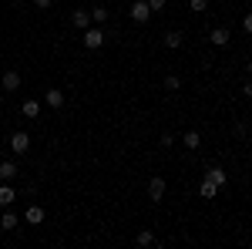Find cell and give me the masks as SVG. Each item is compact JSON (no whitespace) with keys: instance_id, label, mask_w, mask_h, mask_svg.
I'll list each match as a JSON object with an SVG mask.
<instances>
[{"instance_id":"6da1fadb","label":"cell","mask_w":252,"mask_h":249,"mask_svg":"<svg viewBox=\"0 0 252 249\" xmlns=\"http://www.w3.org/2000/svg\"><path fill=\"white\" fill-rule=\"evenodd\" d=\"M81 40H84V47H88V51H97V47H104V27L91 24L88 31H81Z\"/></svg>"},{"instance_id":"7a4b0ae2","label":"cell","mask_w":252,"mask_h":249,"mask_svg":"<svg viewBox=\"0 0 252 249\" xmlns=\"http://www.w3.org/2000/svg\"><path fill=\"white\" fill-rule=\"evenodd\" d=\"M10 152L14 155H27L31 152V138H27V132H14L10 135Z\"/></svg>"},{"instance_id":"3957f363","label":"cell","mask_w":252,"mask_h":249,"mask_svg":"<svg viewBox=\"0 0 252 249\" xmlns=\"http://www.w3.org/2000/svg\"><path fill=\"white\" fill-rule=\"evenodd\" d=\"M148 17H152L148 0H135V3H131V20H135V24H148Z\"/></svg>"},{"instance_id":"277c9868","label":"cell","mask_w":252,"mask_h":249,"mask_svg":"<svg viewBox=\"0 0 252 249\" xmlns=\"http://www.w3.org/2000/svg\"><path fill=\"white\" fill-rule=\"evenodd\" d=\"M165 189H168V185H165V178L155 175V178L148 182V199H152V202H161V199H165Z\"/></svg>"},{"instance_id":"5b68a950","label":"cell","mask_w":252,"mask_h":249,"mask_svg":"<svg viewBox=\"0 0 252 249\" xmlns=\"http://www.w3.org/2000/svg\"><path fill=\"white\" fill-rule=\"evenodd\" d=\"M44 105H47V108H54V111H58V108H64V91H58V88L44 91Z\"/></svg>"},{"instance_id":"8992f818","label":"cell","mask_w":252,"mask_h":249,"mask_svg":"<svg viewBox=\"0 0 252 249\" xmlns=\"http://www.w3.org/2000/svg\"><path fill=\"white\" fill-rule=\"evenodd\" d=\"M24 222H27V226H40V222H44V209H40V206H27Z\"/></svg>"},{"instance_id":"52a82bcc","label":"cell","mask_w":252,"mask_h":249,"mask_svg":"<svg viewBox=\"0 0 252 249\" xmlns=\"http://www.w3.org/2000/svg\"><path fill=\"white\" fill-rule=\"evenodd\" d=\"M155 243H158V239H155V232H152V229H141V232L135 236V246H138V249H152Z\"/></svg>"},{"instance_id":"ba28073f","label":"cell","mask_w":252,"mask_h":249,"mask_svg":"<svg viewBox=\"0 0 252 249\" xmlns=\"http://www.w3.org/2000/svg\"><path fill=\"white\" fill-rule=\"evenodd\" d=\"M71 24H74L78 31H88V27H91V10H74V14H71Z\"/></svg>"},{"instance_id":"9c48e42d","label":"cell","mask_w":252,"mask_h":249,"mask_svg":"<svg viewBox=\"0 0 252 249\" xmlns=\"http://www.w3.org/2000/svg\"><path fill=\"white\" fill-rule=\"evenodd\" d=\"M205 178H209V182H212V185H219V189H222V185H225V182H229V175L222 172V169H219V165H209V172H205Z\"/></svg>"},{"instance_id":"30bf717a","label":"cell","mask_w":252,"mask_h":249,"mask_svg":"<svg viewBox=\"0 0 252 249\" xmlns=\"http://www.w3.org/2000/svg\"><path fill=\"white\" fill-rule=\"evenodd\" d=\"M209 40H212L215 47H225V44H229V40H232V34H229V31H225V27H215L212 34H209Z\"/></svg>"},{"instance_id":"8fae6325","label":"cell","mask_w":252,"mask_h":249,"mask_svg":"<svg viewBox=\"0 0 252 249\" xmlns=\"http://www.w3.org/2000/svg\"><path fill=\"white\" fill-rule=\"evenodd\" d=\"M17 162H10V158H7V162H0V178H3V182H10V178H17Z\"/></svg>"},{"instance_id":"7c38bea8","label":"cell","mask_w":252,"mask_h":249,"mask_svg":"<svg viewBox=\"0 0 252 249\" xmlns=\"http://www.w3.org/2000/svg\"><path fill=\"white\" fill-rule=\"evenodd\" d=\"M0 88H3V91H17V88H20V74H17V71H7L3 81H0Z\"/></svg>"},{"instance_id":"4fadbf2b","label":"cell","mask_w":252,"mask_h":249,"mask_svg":"<svg viewBox=\"0 0 252 249\" xmlns=\"http://www.w3.org/2000/svg\"><path fill=\"white\" fill-rule=\"evenodd\" d=\"M20 111H24L27 118H37L40 115V101H37V98H27V101L20 105Z\"/></svg>"},{"instance_id":"5bb4252c","label":"cell","mask_w":252,"mask_h":249,"mask_svg":"<svg viewBox=\"0 0 252 249\" xmlns=\"http://www.w3.org/2000/svg\"><path fill=\"white\" fill-rule=\"evenodd\" d=\"M17 222H20V219L14 215V212H3V215H0V229H3V232H14V229H17Z\"/></svg>"},{"instance_id":"9a60e30c","label":"cell","mask_w":252,"mask_h":249,"mask_svg":"<svg viewBox=\"0 0 252 249\" xmlns=\"http://www.w3.org/2000/svg\"><path fill=\"white\" fill-rule=\"evenodd\" d=\"M14 199H17V192H14L10 185H7V182H3V185H0V206L7 209V206H14Z\"/></svg>"},{"instance_id":"2e32d148","label":"cell","mask_w":252,"mask_h":249,"mask_svg":"<svg viewBox=\"0 0 252 249\" xmlns=\"http://www.w3.org/2000/svg\"><path fill=\"white\" fill-rule=\"evenodd\" d=\"M91 24L104 27V24H108V7H91Z\"/></svg>"},{"instance_id":"e0dca14e","label":"cell","mask_w":252,"mask_h":249,"mask_svg":"<svg viewBox=\"0 0 252 249\" xmlns=\"http://www.w3.org/2000/svg\"><path fill=\"white\" fill-rule=\"evenodd\" d=\"M198 195H202V199H215V195H219V185H212L209 178H202V185H198Z\"/></svg>"},{"instance_id":"ac0fdd59","label":"cell","mask_w":252,"mask_h":249,"mask_svg":"<svg viewBox=\"0 0 252 249\" xmlns=\"http://www.w3.org/2000/svg\"><path fill=\"white\" fill-rule=\"evenodd\" d=\"M182 142H185V145H189V148H198V145H202V135L195 132V128H189V132H185V138H182Z\"/></svg>"},{"instance_id":"d6986e66","label":"cell","mask_w":252,"mask_h":249,"mask_svg":"<svg viewBox=\"0 0 252 249\" xmlns=\"http://www.w3.org/2000/svg\"><path fill=\"white\" fill-rule=\"evenodd\" d=\"M165 47H182V34H178V31H168V34H165Z\"/></svg>"},{"instance_id":"ffe728a7","label":"cell","mask_w":252,"mask_h":249,"mask_svg":"<svg viewBox=\"0 0 252 249\" xmlns=\"http://www.w3.org/2000/svg\"><path fill=\"white\" fill-rule=\"evenodd\" d=\"M189 10L192 14H205L209 10V0H189Z\"/></svg>"},{"instance_id":"44dd1931","label":"cell","mask_w":252,"mask_h":249,"mask_svg":"<svg viewBox=\"0 0 252 249\" xmlns=\"http://www.w3.org/2000/svg\"><path fill=\"white\" fill-rule=\"evenodd\" d=\"M178 88H182V77H178V74L165 77V91H178Z\"/></svg>"},{"instance_id":"7402d4cb","label":"cell","mask_w":252,"mask_h":249,"mask_svg":"<svg viewBox=\"0 0 252 249\" xmlns=\"http://www.w3.org/2000/svg\"><path fill=\"white\" fill-rule=\"evenodd\" d=\"M165 3H168V0H148V7H152V14H161V10H165Z\"/></svg>"},{"instance_id":"603a6c76","label":"cell","mask_w":252,"mask_h":249,"mask_svg":"<svg viewBox=\"0 0 252 249\" xmlns=\"http://www.w3.org/2000/svg\"><path fill=\"white\" fill-rule=\"evenodd\" d=\"M242 31H246V34H249V37H252V10H249V14H246V17H242Z\"/></svg>"},{"instance_id":"cb8c5ba5","label":"cell","mask_w":252,"mask_h":249,"mask_svg":"<svg viewBox=\"0 0 252 249\" xmlns=\"http://www.w3.org/2000/svg\"><path fill=\"white\" fill-rule=\"evenodd\" d=\"M172 145H175V138L165 132V135H161V148H172Z\"/></svg>"},{"instance_id":"d4e9b609","label":"cell","mask_w":252,"mask_h":249,"mask_svg":"<svg viewBox=\"0 0 252 249\" xmlns=\"http://www.w3.org/2000/svg\"><path fill=\"white\" fill-rule=\"evenodd\" d=\"M51 3H54V0H34V7H37V10H51Z\"/></svg>"},{"instance_id":"484cf974","label":"cell","mask_w":252,"mask_h":249,"mask_svg":"<svg viewBox=\"0 0 252 249\" xmlns=\"http://www.w3.org/2000/svg\"><path fill=\"white\" fill-rule=\"evenodd\" d=\"M242 95L252 98V77H249V81H242Z\"/></svg>"},{"instance_id":"4316f807","label":"cell","mask_w":252,"mask_h":249,"mask_svg":"<svg viewBox=\"0 0 252 249\" xmlns=\"http://www.w3.org/2000/svg\"><path fill=\"white\" fill-rule=\"evenodd\" d=\"M246 71H249V74H252V61H249V64H246Z\"/></svg>"},{"instance_id":"83f0119b","label":"cell","mask_w":252,"mask_h":249,"mask_svg":"<svg viewBox=\"0 0 252 249\" xmlns=\"http://www.w3.org/2000/svg\"><path fill=\"white\" fill-rule=\"evenodd\" d=\"M14 3H27V0H14Z\"/></svg>"},{"instance_id":"f1b7e54d","label":"cell","mask_w":252,"mask_h":249,"mask_svg":"<svg viewBox=\"0 0 252 249\" xmlns=\"http://www.w3.org/2000/svg\"><path fill=\"white\" fill-rule=\"evenodd\" d=\"M215 3H225V0H215Z\"/></svg>"}]
</instances>
